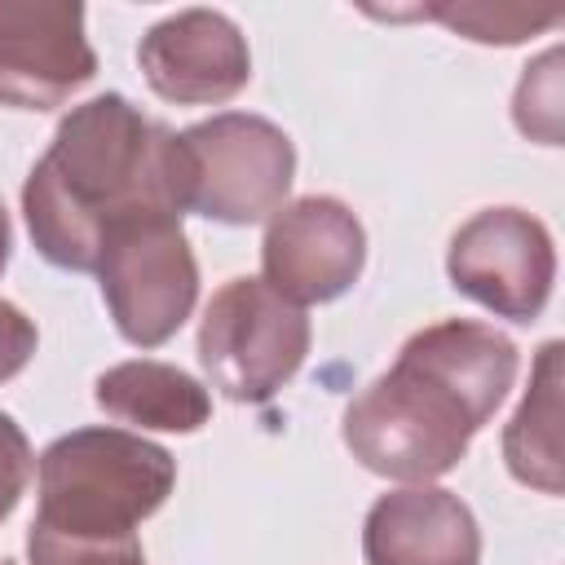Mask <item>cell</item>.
Instances as JSON below:
<instances>
[{"label":"cell","mask_w":565,"mask_h":565,"mask_svg":"<svg viewBox=\"0 0 565 565\" xmlns=\"http://www.w3.org/2000/svg\"><path fill=\"white\" fill-rule=\"evenodd\" d=\"M137 62L146 84L172 106H221L252 79V53L243 31L216 9H181L154 22Z\"/></svg>","instance_id":"cell-10"},{"label":"cell","mask_w":565,"mask_h":565,"mask_svg":"<svg viewBox=\"0 0 565 565\" xmlns=\"http://www.w3.org/2000/svg\"><path fill=\"white\" fill-rule=\"evenodd\" d=\"M556 66H561V49H547L534 66H525L512 102L516 128L525 137H539L543 146L561 141V71Z\"/></svg>","instance_id":"cell-15"},{"label":"cell","mask_w":565,"mask_h":565,"mask_svg":"<svg viewBox=\"0 0 565 565\" xmlns=\"http://www.w3.org/2000/svg\"><path fill=\"white\" fill-rule=\"evenodd\" d=\"M93 397L110 419L159 428V433H199L212 415V397L194 375L150 358L102 371L93 384Z\"/></svg>","instance_id":"cell-12"},{"label":"cell","mask_w":565,"mask_h":565,"mask_svg":"<svg viewBox=\"0 0 565 565\" xmlns=\"http://www.w3.org/2000/svg\"><path fill=\"white\" fill-rule=\"evenodd\" d=\"M93 274L115 331L137 349L168 344L199 300V265L177 212L119 221L106 234Z\"/></svg>","instance_id":"cell-5"},{"label":"cell","mask_w":565,"mask_h":565,"mask_svg":"<svg viewBox=\"0 0 565 565\" xmlns=\"http://www.w3.org/2000/svg\"><path fill=\"white\" fill-rule=\"evenodd\" d=\"M516 380V344L472 318L415 331L397 362L344 406L349 455L388 481L446 477Z\"/></svg>","instance_id":"cell-1"},{"label":"cell","mask_w":565,"mask_h":565,"mask_svg":"<svg viewBox=\"0 0 565 565\" xmlns=\"http://www.w3.org/2000/svg\"><path fill=\"white\" fill-rule=\"evenodd\" d=\"M26 556H31V565H146L137 534H128V539H75V534H53L35 521L26 530Z\"/></svg>","instance_id":"cell-16"},{"label":"cell","mask_w":565,"mask_h":565,"mask_svg":"<svg viewBox=\"0 0 565 565\" xmlns=\"http://www.w3.org/2000/svg\"><path fill=\"white\" fill-rule=\"evenodd\" d=\"M97 75L84 9L71 0H0V106L53 110Z\"/></svg>","instance_id":"cell-9"},{"label":"cell","mask_w":565,"mask_h":565,"mask_svg":"<svg viewBox=\"0 0 565 565\" xmlns=\"http://www.w3.org/2000/svg\"><path fill=\"white\" fill-rule=\"evenodd\" d=\"M309 318L265 278H230L203 309L199 362L230 402H269L309 353Z\"/></svg>","instance_id":"cell-6"},{"label":"cell","mask_w":565,"mask_h":565,"mask_svg":"<svg viewBox=\"0 0 565 565\" xmlns=\"http://www.w3.org/2000/svg\"><path fill=\"white\" fill-rule=\"evenodd\" d=\"M31 468H35V455H31L26 433L18 428L13 415L0 411V521H9V512H13L18 499L26 494Z\"/></svg>","instance_id":"cell-17"},{"label":"cell","mask_w":565,"mask_h":565,"mask_svg":"<svg viewBox=\"0 0 565 565\" xmlns=\"http://www.w3.org/2000/svg\"><path fill=\"white\" fill-rule=\"evenodd\" d=\"M362 265H366V230L349 212V203L331 194L282 203L265 225L260 238L265 282L296 309L344 296L362 278Z\"/></svg>","instance_id":"cell-8"},{"label":"cell","mask_w":565,"mask_h":565,"mask_svg":"<svg viewBox=\"0 0 565 565\" xmlns=\"http://www.w3.org/2000/svg\"><path fill=\"white\" fill-rule=\"evenodd\" d=\"M22 212L49 265L93 274L119 221L185 212L177 132L146 119L124 93L71 106L22 185Z\"/></svg>","instance_id":"cell-2"},{"label":"cell","mask_w":565,"mask_h":565,"mask_svg":"<svg viewBox=\"0 0 565 565\" xmlns=\"http://www.w3.org/2000/svg\"><path fill=\"white\" fill-rule=\"evenodd\" d=\"M9 252H13V230H9V212H4V203H0V274H4V265H9Z\"/></svg>","instance_id":"cell-19"},{"label":"cell","mask_w":565,"mask_h":565,"mask_svg":"<svg viewBox=\"0 0 565 565\" xmlns=\"http://www.w3.org/2000/svg\"><path fill=\"white\" fill-rule=\"evenodd\" d=\"M177 163L185 212L221 225H256L287 203L296 146L278 124L225 110L177 132Z\"/></svg>","instance_id":"cell-4"},{"label":"cell","mask_w":565,"mask_h":565,"mask_svg":"<svg viewBox=\"0 0 565 565\" xmlns=\"http://www.w3.org/2000/svg\"><path fill=\"white\" fill-rule=\"evenodd\" d=\"M419 13L446 22L450 31L468 35L477 44H521L525 35L556 26V13H530V9H516V4H468V0H459V4H428Z\"/></svg>","instance_id":"cell-14"},{"label":"cell","mask_w":565,"mask_h":565,"mask_svg":"<svg viewBox=\"0 0 565 565\" xmlns=\"http://www.w3.org/2000/svg\"><path fill=\"white\" fill-rule=\"evenodd\" d=\"M35 525L75 539H128L163 508L177 459L128 428H75L40 455Z\"/></svg>","instance_id":"cell-3"},{"label":"cell","mask_w":565,"mask_h":565,"mask_svg":"<svg viewBox=\"0 0 565 565\" xmlns=\"http://www.w3.org/2000/svg\"><path fill=\"white\" fill-rule=\"evenodd\" d=\"M35 322L13 305V300H0V384L13 380L31 353H35Z\"/></svg>","instance_id":"cell-18"},{"label":"cell","mask_w":565,"mask_h":565,"mask_svg":"<svg viewBox=\"0 0 565 565\" xmlns=\"http://www.w3.org/2000/svg\"><path fill=\"white\" fill-rule=\"evenodd\" d=\"M446 274L450 287L481 309L512 322H534L552 296L556 247L539 216L521 207H481L455 230Z\"/></svg>","instance_id":"cell-7"},{"label":"cell","mask_w":565,"mask_h":565,"mask_svg":"<svg viewBox=\"0 0 565 565\" xmlns=\"http://www.w3.org/2000/svg\"><path fill=\"white\" fill-rule=\"evenodd\" d=\"M362 556L366 565H477L481 530L455 490L402 486L371 503Z\"/></svg>","instance_id":"cell-11"},{"label":"cell","mask_w":565,"mask_h":565,"mask_svg":"<svg viewBox=\"0 0 565 565\" xmlns=\"http://www.w3.org/2000/svg\"><path fill=\"white\" fill-rule=\"evenodd\" d=\"M503 459L521 486L561 494V340L534 358L530 388L503 428Z\"/></svg>","instance_id":"cell-13"},{"label":"cell","mask_w":565,"mask_h":565,"mask_svg":"<svg viewBox=\"0 0 565 565\" xmlns=\"http://www.w3.org/2000/svg\"><path fill=\"white\" fill-rule=\"evenodd\" d=\"M0 565H13V561H0Z\"/></svg>","instance_id":"cell-20"}]
</instances>
